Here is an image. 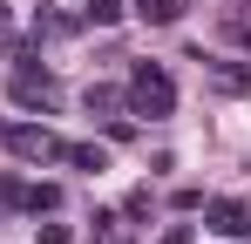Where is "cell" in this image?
Instances as JSON below:
<instances>
[{"mask_svg":"<svg viewBox=\"0 0 251 244\" xmlns=\"http://www.w3.org/2000/svg\"><path fill=\"white\" fill-rule=\"evenodd\" d=\"M129 109L150 122H163L170 109H176V81L163 75V61H136L129 68Z\"/></svg>","mask_w":251,"mask_h":244,"instance_id":"6da1fadb","label":"cell"},{"mask_svg":"<svg viewBox=\"0 0 251 244\" xmlns=\"http://www.w3.org/2000/svg\"><path fill=\"white\" fill-rule=\"evenodd\" d=\"M0 143H7L21 163H54V156H61V136H54V129H41V122H21V129H7Z\"/></svg>","mask_w":251,"mask_h":244,"instance_id":"7a4b0ae2","label":"cell"},{"mask_svg":"<svg viewBox=\"0 0 251 244\" xmlns=\"http://www.w3.org/2000/svg\"><path fill=\"white\" fill-rule=\"evenodd\" d=\"M14 102H21V109H54V102H61V81L21 61V68H14Z\"/></svg>","mask_w":251,"mask_h":244,"instance_id":"3957f363","label":"cell"},{"mask_svg":"<svg viewBox=\"0 0 251 244\" xmlns=\"http://www.w3.org/2000/svg\"><path fill=\"white\" fill-rule=\"evenodd\" d=\"M197 61H204V81L217 95H251V61H210V54H197Z\"/></svg>","mask_w":251,"mask_h":244,"instance_id":"277c9868","label":"cell"},{"mask_svg":"<svg viewBox=\"0 0 251 244\" xmlns=\"http://www.w3.org/2000/svg\"><path fill=\"white\" fill-rule=\"evenodd\" d=\"M210 231H217V238L251 231V203H245V197H217V203H210Z\"/></svg>","mask_w":251,"mask_h":244,"instance_id":"5b68a950","label":"cell"},{"mask_svg":"<svg viewBox=\"0 0 251 244\" xmlns=\"http://www.w3.org/2000/svg\"><path fill=\"white\" fill-rule=\"evenodd\" d=\"M61 163H75V170H88V176H102V170H109V149H102V143H61Z\"/></svg>","mask_w":251,"mask_h":244,"instance_id":"8992f818","label":"cell"},{"mask_svg":"<svg viewBox=\"0 0 251 244\" xmlns=\"http://www.w3.org/2000/svg\"><path fill=\"white\" fill-rule=\"evenodd\" d=\"M129 7H136V14H143V21H150V27H176V21H183V7H190V0H129Z\"/></svg>","mask_w":251,"mask_h":244,"instance_id":"52a82bcc","label":"cell"},{"mask_svg":"<svg viewBox=\"0 0 251 244\" xmlns=\"http://www.w3.org/2000/svg\"><path fill=\"white\" fill-rule=\"evenodd\" d=\"M123 14H129V0H88V7H82V21H88V27H116Z\"/></svg>","mask_w":251,"mask_h":244,"instance_id":"ba28073f","label":"cell"},{"mask_svg":"<svg viewBox=\"0 0 251 244\" xmlns=\"http://www.w3.org/2000/svg\"><path fill=\"white\" fill-rule=\"evenodd\" d=\"M61 34H75L68 14H34V41H61Z\"/></svg>","mask_w":251,"mask_h":244,"instance_id":"9c48e42d","label":"cell"},{"mask_svg":"<svg viewBox=\"0 0 251 244\" xmlns=\"http://www.w3.org/2000/svg\"><path fill=\"white\" fill-rule=\"evenodd\" d=\"M27 210H34V217H41V210H61V183H34V190H27Z\"/></svg>","mask_w":251,"mask_h":244,"instance_id":"30bf717a","label":"cell"},{"mask_svg":"<svg viewBox=\"0 0 251 244\" xmlns=\"http://www.w3.org/2000/svg\"><path fill=\"white\" fill-rule=\"evenodd\" d=\"M116 109H123V95H116L109 81H102V88H88V116H116Z\"/></svg>","mask_w":251,"mask_h":244,"instance_id":"8fae6325","label":"cell"},{"mask_svg":"<svg viewBox=\"0 0 251 244\" xmlns=\"http://www.w3.org/2000/svg\"><path fill=\"white\" fill-rule=\"evenodd\" d=\"M27 203V183L21 176H0V210H21Z\"/></svg>","mask_w":251,"mask_h":244,"instance_id":"7c38bea8","label":"cell"},{"mask_svg":"<svg viewBox=\"0 0 251 244\" xmlns=\"http://www.w3.org/2000/svg\"><path fill=\"white\" fill-rule=\"evenodd\" d=\"M95 224H102V244H136V238H129V224H123V217H95Z\"/></svg>","mask_w":251,"mask_h":244,"instance_id":"4fadbf2b","label":"cell"},{"mask_svg":"<svg viewBox=\"0 0 251 244\" xmlns=\"http://www.w3.org/2000/svg\"><path fill=\"white\" fill-rule=\"evenodd\" d=\"M41 244H75V231L68 224H41Z\"/></svg>","mask_w":251,"mask_h":244,"instance_id":"5bb4252c","label":"cell"},{"mask_svg":"<svg viewBox=\"0 0 251 244\" xmlns=\"http://www.w3.org/2000/svg\"><path fill=\"white\" fill-rule=\"evenodd\" d=\"M156 244H197V231H190V224H170V231H163Z\"/></svg>","mask_w":251,"mask_h":244,"instance_id":"9a60e30c","label":"cell"},{"mask_svg":"<svg viewBox=\"0 0 251 244\" xmlns=\"http://www.w3.org/2000/svg\"><path fill=\"white\" fill-rule=\"evenodd\" d=\"M0 136H7V129H0Z\"/></svg>","mask_w":251,"mask_h":244,"instance_id":"2e32d148","label":"cell"}]
</instances>
